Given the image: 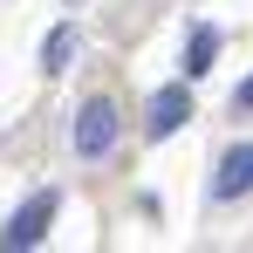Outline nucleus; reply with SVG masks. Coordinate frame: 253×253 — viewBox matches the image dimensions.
<instances>
[{
  "mask_svg": "<svg viewBox=\"0 0 253 253\" xmlns=\"http://www.w3.org/2000/svg\"><path fill=\"white\" fill-rule=\"evenodd\" d=\"M117 130H124V117H117V103L110 96H89L83 110H76V158H110L117 151Z\"/></svg>",
  "mask_w": 253,
  "mask_h": 253,
  "instance_id": "f257e3e1",
  "label": "nucleus"
},
{
  "mask_svg": "<svg viewBox=\"0 0 253 253\" xmlns=\"http://www.w3.org/2000/svg\"><path fill=\"white\" fill-rule=\"evenodd\" d=\"M55 212H62V199H55V192H35L28 206L7 219L0 247H7V253H28V247H42V240H48V226H55Z\"/></svg>",
  "mask_w": 253,
  "mask_h": 253,
  "instance_id": "f03ea898",
  "label": "nucleus"
},
{
  "mask_svg": "<svg viewBox=\"0 0 253 253\" xmlns=\"http://www.w3.org/2000/svg\"><path fill=\"white\" fill-rule=\"evenodd\" d=\"M185 117H192V89H185V83H165L158 96H151V124H144V130H151V137H171Z\"/></svg>",
  "mask_w": 253,
  "mask_h": 253,
  "instance_id": "7ed1b4c3",
  "label": "nucleus"
},
{
  "mask_svg": "<svg viewBox=\"0 0 253 253\" xmlns=\"http://www.w3.org/2000/svg\"><path fill=\"white\" fill-rule=\"evenodd\" d=\"M212 192H219V199L253 192V144H233V151H226V165H219V178H212Z\"/></svg>",
  "mask_w": 253,
  "mask_h": 253,
  "instance_id": "20e7f679",
  "label": "nucleus"
},
{
  "mask_svg": "<svg viewBox=\"0 0 253 253\" xmlns=\"http://www.w3.org/2000/svg\"><path fill=\"white\" fill-rule=\"evenodd\" d=\"M212 55H219V28H192V42H185V83H192V76H206Z\"/></svg>",
  "mask_w": 253,
  "mask_h": 253,
  "instance_id": "39448f33",
  "label": "nucleus"
},
{
  "mask_svg": "<svg viewBox=\"0 0 253 253\" xmlns=\"http://www.w3.org/2000/svg\"><path fill=\"white\" fill-rule=\"evenodd\" d=\"M69 55H76V28L62 21V28L42 42V69H48V76H62V69H69Z\"/></svg>",
  "mask_w": 253,
  "mask_h": 253,
  "instance_id": "423d86ee",
  "label": "nucleus"
},
{
  "mask_svg": "<svg viewBox=\"0 0 253 253\" xmlns=\"http://www.w3.org/2000/svg\"><path fill=\"white\" fill-rule=\"evenodd\" d=\"M233 103H240V110H253V83H240V96H233Z\"/></svg>",
  "mask_w": 253,
  "mask_h": 253,
  "instance_id": "0eeeda50",
  "label": "nucleus"
}]
</instances>
